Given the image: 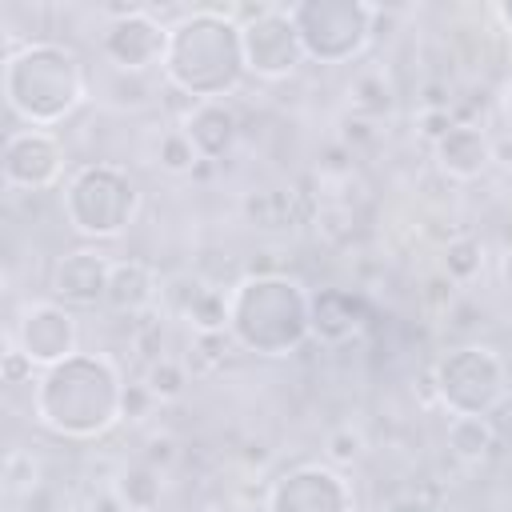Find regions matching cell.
<instances>
[{
	"mask_svg": "<svg viewBox=\"0 0 512 512\" xmlns=\"http://www.w3.org/2000/svg\"><path fill=\"white\" fill-rule=\"evenodd\" d=\"M36 420L68 440H92L124 416V380L108 356L76 352L32 380Z\"/></svg>",
	"mask_w": 512,
	"mask_h": 512,
	"instance_id": "obj_1",
	"label": "cell"
},
{
	"mask_svg": "<svg viewBox=\"0 0 512 512\" xmlns=\"http://www.w3.org/2000/svg\"><path fill=\"white\" fill-rule=\"evenodd\" d=\"M160 68L168 84L188 92L192 100H224L248 76L240 20L212 8L180 16L168 28V48Z\"/></svg>",
	"mask_w": 512,
	"mask_h": 512,
	"instance_id": "obj_2",
	"label": "cell"
},
{
	"mask_svg": "<svg viewBox=\"0 0 512 512\" xmlns=\"http://www.w3.org/2000/svg\"><path fill=\"white\" fill-rule=\"evenodd\" d=\"M228 336L260 356H288L312 336V296L288 276H244L228 292Z\"/></svg>",
	"mask_w": 512,
	"mask_h": 512,
	"instance_id": "obj_3",
	"label": "cell"
},
{
	"mask_svg": "<svg viewBox=\"0 0 512 512\" xmlns=\"http://www.w3.org/2000/svg\"><path fill=\"white\" fill-rule=\"evenodd\" d=\"M4 100L28 128H52L84 100V68L64 44L32 40L4 60Z\"/></svg>",
	"mask_w": 512,
	"mask_h": 512,
	"instance_id": "obj_4",
	"label": "cell"
},
{
	"mask_svg": "<svg viewBox=\"0 0 512 512\" xmlns=\"http://www.w3.org/2000/svg\"><path fill=\"white\" fill-rule=\"evenodd\" d=\"M64 216L80 236L92 240H112L120 236L140 204V192L132 176L116 164H84L68 184H64Z\"/></svg>",
	"mask_w": 512,
	"mask_h": 512,
	"instance_id": "obj_5",
	"label": "cell"
},
{
	"mask_svg": "<svg viewBox=\"0 0 512 512\" xmlns=\"http://www.w3.org/2000/svg\"><path fill=\"white\" fill-rule=\"evenodd\" d=\"M288 16L308 60L344 64L368 48L376 8L360 0H300L288 8Z\"/></svg>",
	"mask_w": 512,
	"mask_h": 512,
	"instance_id": "obj_6",
	"label": "cell"
},
{
	"mask_svg": "<svg viewBox=\"0 0 512 512\" xmlns=\"http://www.w3.org/2000/svg\"><path fill=\"white\" fill-rule=\"evenodd\" d=\"M436 396L452 416H492L508 396V368L488 344L452 348L436 364Z\"/></svg>",
	"mask_w": 512,
	"mask_h": 512,
	"instance_id": "obj_7",
	"label": "cell"
},
{
	"mask_svg": "<svg viewBox=\"0 0 512 512\" xmlns=\"http://www.w3.org/2000/svg\"><path fill=\"white\" fill-rule=\"evenodd\" d=\"M240 40H244V68L260 80H284L304 60V44L296 36L288 8L264 4L252 20L240 24Z\"/></svg>",
	"mask_w": 512,
	"mask_h": 512,
	"instance_id": "obj_8",
	"label": "cell"
},
{
	"mask_svg": "<svg viewBox=\"0 0 512 512\" xmlns=\"http://www.w3.org/2000/svg\"><path fill=\"white\" fill-rule=\"evenodd\" d=\"M8 340L32 360V368H52L68 356H76V320L56 300H36L20 312Z\"/></svg>",
	"mask_w": 512,
	"mask_h": 512,
	"instance_id": "obj_9",
	"label": "cell"
},
{
	"mask_svg": "<svg viewBox=\"0 0 512 512\" xmlns=\"http://www.w3.org/2000/svg\"><path fill=\"white\" fill-rule=\"evenodd\" d=\"M268 512H352V492L340 472L324 464H300L272 484Z\"/></svg>",
	"mask_w": 512,
	"mask_h": 512,
	"instance_id": "obj_10",
	"label": "cell"
},
{
	"mask_svg": "<svg viewBox=\"0 0 512 512\" xmlns=\"http://www.w3.org/2000/svg\"><path fill=\"white\" fill-rule=\"evenodd\" d=\"M164 48H168V28L152 20L144 8H124L100 36V52L120 72H144L152 64H164Z\"/></svg>",
	"mask_w": 512,
	"mask_h": 512,
	"instance_id": "obj_11",
	"label": "cell"
},
{
	"mask_svg": "<svg viewBox=\"0 0 512 512\" xmlns=\"http://www.w3.org/2000/svg\"><path fill=\"white\" fill-rule=\"evenodd\" d=\"M64 172V148L44 128H20L4 140V184L8 188H52Z\"/></svg>",
	"mask_w": 512,
	"mask_h": 512,
	"instance_id": "obj_12",
	"label": "cell"
},
{
	"mask_svg": "<svg viewBox=\"0 0 512 512\" xmlns=\"http://www.w3.org/2000/svg\"><path fill=\"white\" fill-rule=\"evenodd\" d=\"M108 272H112V260L104 252H92V248L68 252L52 272V296L64 304H100L108 292Z\"/></svg>",
	"mask_w": 512,
	"mask_h": 512,
	"instance_id": "obj_13",
	"label": "cell"
},
{
	"mask_svg": "<svg viewBox=\"0 0 512 512\" xmlns=\"http://www.w3.org/2000/svg\"><path fill=\"white\" fill-rule=\"evenodd\" d=\"M184 132L196 144L200 160H220L236 144L240 124H236V112L224 100H196L184 116Z\"/></svg>",
	"mask_w": 512,
	"mask_h": 512,
	"instance_id": "obj_14",
	"label": "cell"
},
{
	"mask_svg": "<svg viewBox=\"0 0 512 512\" xmlns=\"http://www.w3.org/2000/svg\"><path fill=\"white\" fill-rule=\"evenodd\" d=\"M492 160V140L484 136V128L476 124H452L440 140H436V164L440 172H448L452 180H472L488 168Z\"/></svg>",
	"mask_w": 512,
	"mask_h": 512,
	"instance_id": "obj_15",
	"label": "cell"
},
{
	"mask_svg": "<svg viewBox=\"0 0 512 512\" xmlns=\"http://www.w3.org/2000/svg\"><path fill=\"white\" fill-rule=\"evenodd\" d=\"M152 300H156V272H152V264H144V260H112L104 304L112 312H132L136 316Z\"/></svg>",
	"mask_w": 512,
	"mask_h": 512,
	"instance_id": "obj_16",
	"label": "cell"
},
{
	"mask_svg": "<svg viewBox=\"0 0 512 512\" xmlns=\"http://www.w3.org/2000/svg\"><path fill=\"white\" fill-rule=\"evenodd\" d=\"M364 324V304L352 292H320L312 296V336L324 344L348 340Z\"/></svg>",
	"mask_w": 512,
	"mask_h": 512,
	"instance_id": "obj_17",
	"label": "cell"
},
{
	"mask_svg": "<svg viewBox=\"0 0 512 512\" xmlns=\"http://www.w3.org/2000/svg\"><path fill=\"white\" fill-rule=\"evenodd\" d=\"M448 448L464 464H480L496 448V428L488 416H452L448 420Z\"/></svg>",
	"mask_w": 512,
	"mask_h": 512,
	"instance_id": "obj_18",
	"label": "cell"
},
{
	"mask_svg": "<svg viewBox=\"0 0 512 512\" xmlns=\"http://www.w3.org/2000/svg\"><path fill=\"white\" fill-rule=\"evenodd\" d=\"M116 496L128 512H152L160 504V472L148 468V464H132L116 480Z\"/></svg>",
	"mask_w": 512,
	"mask_h": 512,
	"instance_id": "obj_19",
	"label": "cell"
},
{
	"mask_svg": "<svg viewBox=\"0 0 512 512\" xmlns=\"http://www.w3.org/2000/svg\"><path fill=\"white\" fill-rule=\"evenodd\" d=\"M440 264H444V280L464 284V280H472V276L480 272V264H484V248H480V240H472V236H452V240L444 244Z\"/></svg>",
	"mask_w": 512,
	"mask_h": 512,
	"instance_id": "obj_20",
	"label": "cell"
},
{
	"mask_svg": "<svg viewBox=\"0 0 512 512\" xmlns=\"http://www.w3.org/2000/svg\"><path fill=\"white\" fill-rule=\"evenodd\" d=\"M196 160H200V152H196V144L188 140L184 128H168V132L156 140V164H160L164 172L184 176V172L196 168Z\"/></svg>",
	"mask_w": 512,
	"mask_h": 512,
	"instance_id": "obj_21",
	"label": "cell"
},
{
	"mask_svg": "<svg viewBox=\"0 0 512 512\" xmlns=\"http://www.w3.org/2000/svg\"><path fill=\"white\" fill-rule=\"evenodd\" d=\"M184 384H188V372H184V364L172 360V356L152 360V368H148V376H144V388L152 392V400H176V396L184 392Z\"/></svg>",
	"mask_w": 512,
	"mask_h": 512,
	"instance_id": "obj_22",
	"label": "cell"
},
{
	"mask_svg": "<svg viewBox=\"0 0 512 512\" xmlns=\"http://www.w3.org/2000/svg\"><path fill=\"white\" fill-rule=\"evenodd\" d=\"M328 456H332L336 464H348V460H356V456H360V436H356L352 428H340V432H332V436H328Z\"/></svg>",
	"mask_w": 512,
	"mask_h": 512,
	"instance_id": "obj_23",
	"label": "cell"
},
{
	"mask_svg": "<svg viewBox=\"0 0 512 512\" xmlns=\"http://www.w3.org/2000/svg\"><path fill=\"white\" fill-rule=\"evenodd\" d=\"M32 372H36L32 360L8 340V348H4V380H8V384H20V380H32Z\"/></svg>",
	"mask_w": 512,
	"mask_h": 512,
	"instance_id": "obj_24",
	"label": "cell"
},
{
	"mask_svg": "<svg viewBox=\"0 0 512 512\" xmlns=\"http://www.w3.org/2000/svg\"><path fill=\"white\" fill-rule=\"evenodd\" d=\"M380 512H424V504L420 500H408V496H396V500L380 504Z\"/></svg>",
	"mask_w": 512,
	"mask_h": 512,
	"instance_id": "obj_25",
	"label": "cell"
},
{
	"mask_svg": "<svg viewBox=\"0 0 512 512\" xmlns=\"http://www.w3.org/2000/svg\"><path fill=\"white\" fill-rule=\"evenodd\" d=\"M496 20H500V24L508 28V36H512V0H500V4H496Z\"/></svg>",
	"mask_w": 512,
	"mask_h": 512,
	"instance_id": "obj_26",
	"label": "cell"
},
{
	"mask_svg": "<svg viewBox=\"0 0 512 512\" xmlns=\"http://www.w3.org/2000/svg\"><path fill=\"white\" fill-rule=\"evenodd\" d=\"M504 112H508V120H512V80H508V88H504Z\"/></svg>",
	"mask_w": 512,
	"mask_h": 512,
	"instance_id": "obj_27",
	"label": "cell"
}]
</instances>
